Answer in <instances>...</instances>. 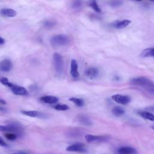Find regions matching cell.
Returning <instances> with one entry per match:
<instances>
[{"label":"cell","mask_w":154,"mask_h":154,"mask_svg":"<svg viewBox=\"0 0 154 154\" xmlns=\"http://www.w3.org/2000/svg\"><path fill=\"white\" fill-rule=\"evenodd\" d=\"M131 22V20L128 19H125L120 22H116L115 24L113 25V26L117 29H122L126 27L128 25H129V24H130Z\"/></svg>","instance_id":"obj_16"},{"label":"cell","mask_w":154,"mask_h":154,"mask_svg":"<svg viewBox=\"0 0 154 154\" xmlns=\"http://www.w3.org/2000/svg\"><path fill=\"white\" fill-rule=\"evenodd\" d=\"M152 128H153V129H154V125L152 126Z\"/></svg>","instance_id":"obj_34"},{"label":"cell","mask_w":154,"mask_h":154,"mask_svg":"<svg viewBox=\"0 0 154 154\" xmlns=\"http://www.w3.org/2000/svg\"><path fill=\"white\" fill-rule=\"evenodd\" d=\"M139 114L143 118L150 120L152 122H154V115L150 112L148 111H140L139 112Z\"/></svg>","instance_id":"obj_19"},{"label":"cell","mask_w":154,"mask_h":154,"mask_svg":"<svg viewBox=\"0 0 154 154\" xmlns=\"http://www.w3.org/2000/svg\"><path fill=\"white\" fill-rule=\"evenodd\" d=\"M0 131L9 132L15 134L17 136H21L23 130L22 126L16 123H11L7 125H0Z\"/></svg>","instance_id":"obj_2"},{"label":"cell","mask_w":154,"mask_h":154,"mask_svg":"<svg viewBox=\"0 0 154 154\" xmlns=\"http://www.w3.org/2000/svg\"><path fill=\"white\" fill-rule=\"evenodd\" d=\"M8 145L5 143V141L2 139V137H0V146L1 147H7Z\"/></svg>","instance_id":"obj_28"},{"label":"cell","mask_w":154,"mask_h":154,"mask_svg":"<svg viewBox=\"0 0 154 154\" xmlns=\"http://www.w3.org/2000/svg\"><path fill=\"white\" fill-rule=\"evenodd\" d=\"M12 91V92L16 95H20V96H25L28 94L27 90L23 87L12 84L11 82H8L6 85Z\"/></svg>","instance_id":"obj_5"},{"label":"cell","mask_w":154,"mask_h":154,"mask_svg":"<svg viewBox=\"0 0 154 154\" xmlns=\"http://www.w3.org/2000/svg\"><path fill=\"white\" fill-rule=\"evenodd\" d=\"M85 139L88 143L93 142H102L106 141L108 137L106 136L101 135H94L91 134H87L85 136Z\"/></svg>","instance_id":"obj_8"},{"label":"cell","mask_w":154,"mask_h":154,"mask_svg":"<svg viewBox=\"0 0 154 154\" xmlns=\"http://www.w3.org/2000/svg\"><path fill=\"white\" fill-rule=\"evenodd\" d=\"M118 153L119 154H137V150L133 147L125 146L120 147L118 149Z\"/></svg>","instance_id":"obj_15"},{"label":"cell","mask_w":154,"mask_h":154,"mask_svg":"<svg viewBox=\"0 0 154 154\" xmlns=\"http://www.w3.org/2000/svg\"><path fill=\"white\" fill-rule=\"evenodd\" d=\"M131 83L134 85L144 87L147 88V90L154 88V82L149 78L144 76L134 78L131 80Z\"/></svg>","instance_id":"obj_1"},{"label":"cell","mask_w":154,"mask_h":154,"mask_svg":"<svg viewBox=\"0 0 154 154\" xmlns=\"http://www.w3.org/2000/svg\"><path fill=\"white\" fill-rule=\"evenodd\" d=\"M4 135L6 137V138H7L9 140H12V141L16 140L17 138V136L15 134L11 133V132L6 133V134H5Z\"/></svg>","instance_id":"obj_25"},{"label":"cell","mask_w":154,"mask_h":154,"mask_svg":"<svg viewBox=\"0 0 154 154\" xmlns=\"http://www.w3.org/2000/svg\"><path fill=\"white\" fill-rule=\"evenodd\" d=\"M82 6V4H81V1H74L72 5V7L73 9L75 10H79L81 8Z\"/></svg>","instance_id":"obj_26"},{"label":"cell","mask_w":154,"mask_h":154,"mask_svg":"<svg viewBox=\"0 0 154 154\" xmlns=\"http://www.w3.org/2000/svg\"><path fill=\"white\" fill-rule=\"evenodd\" d=\"M123 3V1H112L110 2V5L112 7H118L120 6Z\"/></svg>","instance_id":"obj_27"},{"label":"cell","mask_w":154,"mask_h":154,"mask_svg":"<svg viewBox=\"0 0 154 154\" xmlns=\"http://www.w3.org/2000/svg\"><path fill=\"white\" fill-rule=\"evenodd\" d=\"M78 121L80 123L85 125V126H90L91 125V122L90 119L84 116V115H80L78 116Z\"/></svg>","instance_id":"obj_17"},{"label":"cell","mask_w":154,"mask_h":154,"mask_svg":"<svg viewBox=\"0 0 154 154\" xmlns=\"http://www.w3.org/2000/svg\"><path fill=\"white\" fill-rule=\"evenodd\" d=\"M69 37L65 34H58L53 36L51 38V43L55 46H66L69 43Z\"/></svg>","instance_id":"obj_3"},{"label":"cell","mask_w":154,"mask_h":154,"mask_svg":"<svg viewBox=\"0 0 154 154\" xmlns=\"http://www.w3.org/2000/svg\"><path fill=\"white\" fill-rule=\"evenodd\" d=\"M12 67V62L8 59H4L0 61V70L2 72H8L11 70Z\"/></svg>","instance_id":"obj_10"},{"label":"cell","mask_w":154,"mask_h":154,"mask_svg":"<svg viewBox=\"0 0 154 154\" xmlns=\"http://www.w3.org/2000/svg\"><path fill=\"white\" fill-rule=\"evenodd\" d=\"M0 13L1 15L5 16V17H13L16 16L17 13L16 11L12 9V8H4L1 10Z\"/></svg>","instance_id":"obj_14"},{"label":"cell","mask_w":154,"mask_h":154,"mask_svg":"<svg viewBox=\"0 0 154 154\" xmlns=\"http://www.w3.org/2000/svg\"><path fill=\"white\" fill-rule=\"evenodd\" d=\"M89 5L96 11V12H97V13H100L101 11V10L100 8H99V7L98 6L96 1H91L90 2V4H89Z\"/></svg>","instance_id":"obj_23"},{"label":"cell","mask_w":154,"mask_h":154,"mask_svg":"<svg viewBox=\"0 0 154 154\" xmlns=\"http://www.w3.org/2000/svg\"><path fill=\"white\" fill-rule=\"evenodd\" d=\"M21 112L28 117H38V118H45L46 117V115L42 112L38 111H34V110H28L25 111L23 110L21 111Z\"/></svg>","instance_id":"obj_9"},{"label":"cell","mask_w":154,"mask_h":154,"mask_svg":"<svg viewBox=\"0 0 154 154\" xmlns=\"http://www.w3.org/2000/svg\"><path fill=\"white\" fill-rule=\"evenodd\" d=\"M78 62L76 60L72 59L70 62V74L71 76L76 79L78 78L79 76L78 70Z\"/></svg>","instance_id":"obj_11"},{"label":"cell","mask_w":154,"mask_h":154,"mask_svg":"<svg viewBox=\"0 0 154 154\" xmlns=\"http://www.w3.org/2000/svg\"><path fill=\"white\" fill-rule=\"evenodd\" d=\"M40 100L45 103L48 104H54L57 103L58 101V99L54 96H51V95H47L44 96L40 98Z\"/></svg>","instance_id":"obj_13"},{"label":"cell","mask_w":154,"mask_h":154,"mask_svg":"<svg viewBox=\"0 0 154 154\" xmlns=\"http://www.w3.org/2000/svg\"><path fill=\"white\" fill-rule=\"evenodd\" d=\"M69 100L72 102L74 103L78 107H82L84 105V100L82 99L78 98V97H71L69 99Z\"/></svg>","instance_id":"obj_20"},{"label":"cell","mask_w":154,"mask_h":154,"mask_svg":"<svg viewBox=\"0 0 154 154\" xmlns=\"http://www.w3.org/2000/svg\"><path fill=\"white\" fill-rule=\"evenodd\" d=\"M111 99L117 103L122 105H126L131 101V98L128 96L119 94L112 95L111 96Z\"/></svg>","instance_id":"obj_6"},{"label":"cell","mask_w":154,"mask_h":154,"mask_svg":"<svg viewBox=\"0 0 154 154\" xmlns=\"http://www.w3.org/2000/svg\"><path fill=\"white\" fill-rule=\"evenodd\" d=\"M112 112L114 116L120 117L125 114V110L120 106H115L112 108Z\"/></svg>","instance_id":"obj_21"},{"label":"cell","mask_w":154,"mask_h":154,"mask_svg":"<svg viewBox=\"0 0 154 154\" xmlns=\"http://www.w3.org/2000/svg\"><path fill=\"white\" fill-rule=\"evenodd\" d=\"M0 103H1L2 105H4V104L6 103V102H5V101L4 100H3L2 99L0 98Z\"/></svg>","instance_id":"obj_32"},{"label":"cell","mask_w":154,"mask_h":154,"mask_svg":"<svg viewBox=\"0 0 154 154\" xmlns=\"http://www.w3.org/2000/svg\"><path fill=\"white\" fill-rule=\"evenodd\" d=\"M55 25V22L52 20H45L43 23V26L46 28H51Z\"/></svg>","instance_id":"obj_24"},{"label":"cell","mask_w":154,"mask_h":154,"mask_svg":"<svg viewBox=\"0 0 154 154\" xmlns=\"http://www.w3.org/2000/svg\"><path fill=\"white\" fill-rule=\"evenodd\" d=\"M0 111H2V112H5L7 110H6V109H5L4 107H3L2 106H0Z\"/></svg>","instance_id":"obj_31"},{"label":"cell","mask_w":154,"mask_h":154,"mask_svg":"<svg viewBox=\"0 0 154 154\" xmlns=\"http://www.w3.org/2000/svg\"><path fill=\"white\" fill-rule=\"evenodd\" d=\"M141 55L143 57H154V48H147L143 50Z\"/></svg>","instance_id":"obj_18"},{"label":"cell","mask_w":154,"mask_h":154,"mask_svg":"<svg viewBox=\"0 0 154 154\" xmlns=\"http://www.w3.org/2000/svg\"><path fill=\"white\" fill-rule=\"evenodd\" d=\"M54 108L58 111H66L69 109V106L66 104H57L55 105Z\"/></svg>","instance_id":"obj_22"},{"label":"cell","mask_w":154,"mask_h":154,"mask_svg":"<svg viewBox=\"0 0 154 154\" xmlns=\"http://www.w3.org/2000/svg\"><path fill=\"white\" fill-rule=\"evenodd\" d=\"M53 62L56 72L58 74L63 73L64 67V63L63 57L58 53H54L53 55Z\"/></svg>","instance_id":"obj_4"},{"label":"cell","mask_w":154,"mask_h":154,"mask_svg":"<svg viewBox=\"0 0 154 154\" xmlns=\"http://www.w3.org/2000/svg\"><path fill=\"white\" fill-rule=\"evenodd\" d=\"M4 43H5L4 39L0 36V45H2L3 44H4Z\"/></svg>","instance_id":"obj_30"},{"label":"cell","mask_w":154,"mask_h":154,"mask_svg":"<svg viewBox=\"0 0 154 154\" xmlns=\"http://www.w3.org/2000/svg\"><path fill=\"white\" fill-rule=\"evenodd\" d=\"M148 91H150V92H151V93H154V88L151 89V90H148Z\"/></svg>","instance_id":"obj_33"},{"label":"cell","mask_w":154,"mask_h":154,"mask_svg":"<svg viewBox=\"0 0 154 154\" xmlns=\"http://www.w3.org/2000/svg\"><path fill=\"white\" fill-rule=\"evenodd\" d=\"M85 75L91 79L95 78L99 75V70L96 67H89L85 71Z\"/></svg>","instance_id":"obj_12"},{"label":"cell","mask_w":154,"mask_h":154,"mask_svg":"<svg viewBox=\"0 0 154 154\" xmlns=\"http://www.w3.org/2000/svg\"><path fill=\"white\" fill-rule=\"evenodd\" d=\"M11 154H29L28 153L25 152V151H18L17 152H15V153H12Z\"/></svg>","instance_id":"obj_29"},{"label":"cell","mask_w":154,"mask_h":154,"mask_svg":"<svg viewBox=\"0 0 154 154\" xmlns=\"http://www.w3.org/2000/svg\"><path fill=\"white\" fill-rule=\"evenodd\" d=\"M66 150L68 152H86L85 145L81 143H77L72 145L69 146L68 147H67Z\"/></svg>","instance_id":"obj_7"}]
</instances>
